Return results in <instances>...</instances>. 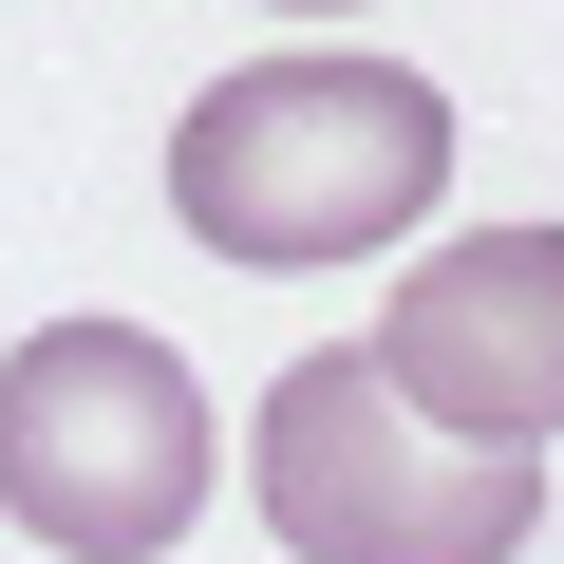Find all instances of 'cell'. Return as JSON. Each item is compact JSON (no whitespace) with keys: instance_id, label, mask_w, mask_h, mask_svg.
Masks as SVG:
<instances>
[{"instance_id":"cell-3","label":"cell","mask_w":564,"mask_h":564,"mask_svg":"<svg viewBox=\"0 0 564 564\" xmlns=\"http://www.w3.org/2000/svg\"><path fill=\"white\" fill-rule=\"evenodd\" d=\"M245 470H263V527L302 564H527L545 545V470L414 433L377 358H282Z\"/></svg>"},{"instance_id":"cell-2","label":"cell","mask_w":564,"mask_h":564,"mask_svg":"<svg viewBox=\"0 0 564 564\" xmlns=\"http://www.w3.org/2000/svg\"><path fill=\"white\" fill-rule=\"evenodd\" d=\"M0 508L39 564H170L207 508V377L151 321H39L0 358Z\"/></svg>"},{"instance_id":"cell-4","label":"cell","mask_w":564,"mask_h":564,"mask_svg":"<svg viewBox=\"0 0 564 564\" xmlns=\"http://www.w3.org/2000/svg\"><path fill=\"white\" fill-rule=\"evenodd\" d=\"M358 358L395 377L414 433L545 470L564 452V226H470V245L395 263V302H377Z\"/></svg>"},{"instance_id":"cell-1","label":"cell","mask_w":564,"mask_h":564,"mask_svg":"<svg viewBox=\"0 0 564 564\" xmlns=\"http://www.w3.org/2000/svg\"><path fill=\"white\" fill-rule=\"evenodd\" d=\"M433 188H452V113H433V76H395V57H245V76H207L188 132H170V207H188V245L245 263V282L377 263V245L433 226Z\"/></svg>"}]
</instances>
